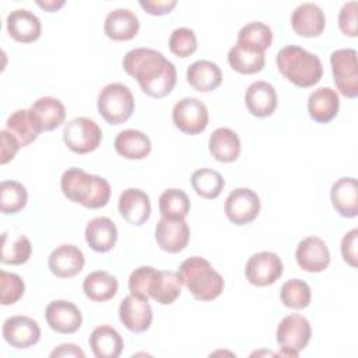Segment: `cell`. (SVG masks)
<instances>
[{
	"mask_svg": "<svg viewBox=\"0 0 358 358\" xmlns=\"http://www.w3.org/2000/svg\"><path fill=\"white\" fill-rule=\"evenodd\" d=\"M357 245H358V229L352 228L341 239V256L347 264L357 267Z\"/></svg>",
	"mask_w": 358,
	"mask_h": 358,
	"instance_id": "cell-45",
	"label": "cell"
},
{
	"mask_svg": "<svg viewBox=\"0 0 358 358\" xmlns=\"http://www.w3.org/2000/svg\"><path fill=\"white\" fill-rule=\"evenodd\" d=\"M6 130H8L18 140L21 147H27L34 143L43 131L41 123L38 122L31 109L14 110L7 117Z\"/></svg>",
	"mask_w": 358,
	"mask_h": 358,
	"instance_id": "cell-27",
	"label": "cell"
},
{
	"mask_svg": "<svg viewBox=\"0 0 358 358\" xmlns=\"http://www.w3.org/2000/svg\"><path fill=\"white\" fill-rule=\"evenodd\" d=\"M63 141L76 154L92 152L102 141V130L90 117H74L63 129Z\"/></svg>",
	"mask_w": 358,
	"mask_h": 358,
	"instance_id": "cell-7",
	"label": "cell"
},
{
	"mask_svg": "<svg viewBox=\"0 0 358 358\" xmlns=\"http://www.w3.org/2000/svg\"><path fill=\"white\" fill-rule=\"evenodd\" d=\"M197 49V38L193 29L180 27L172 31L169 36V50L178 57H189Z\"/></svg>",
	"mask_w": 358,
	"mask_h": 358,
	"instance_id": "cell-42",
	"label": "cell"
},
{
	"mask_svg": "<svg viewBox=\"0 0 358 358\" xmlns=\"http://www.w3.org/2000/svg\"><path fill=\"white\" fill-rule=\"evenodd\" d=\"M88 343L96 358H117L124 347L119 331L108 324L96 326L92 330Z\"/></svg>",
	"mask_w": 358,
	"mask_h": 358,
	"instance_id": "cell-28",
	"label": "cell"
},
{
	"mask_svg": "<svg viewBox=\"0 0 358 358\" xmlns=\"http://www.w3.org/2000/svg\"><path fill=\"white\" fill-rule=\"evenodd\" d=\"M60 187L70 201L92 210L105 207L110 199L109 182L80 168L66 169L60 178Z\"/></svg>",
	"mask_w": 358,
	"mask_h": 358,
	"instance_id": "cell-2",
	"label": "cell"
},
{
	"mask_svg": "<svg viewBox=\"0 0 358 358\" xmlns=\"http://www.w3.org/2000/svg\"><path fill=\"white\" fill-rule=\"evenodd\" d=\"M45 131H52L62 126L66 119V108L60 99L41 96L29 108Z\"/></svg>",
	"mask_w": 358,
	"mask_h": 358,
	"instance_id": "cell-34",
	"label": "cell"
},
{
	"mask_svg": "<svg viewBox=\"0 0 358 358\" xmlns=\"http://www.w3.org/2000/svg\"><path fill=\"white\" fill-rule=\"evenodd\" d=\"M228 63L241 74H255L263 70L266 56L262 50L236 42L228 52Z\"/></svg>",
	"mask_w": 358,
	"mask_h": 358,
	"instance_id": "cell-32",
	"label": "cell"
},
{
	"mask_svg": "<svg viewBox=\"0 0 358 358\" xmlns=\"http://www.w3.org/2000/svg\"><path fill=\"white\" fill-rule=\"evenodd\" d=\"M28 201V193L22 183L17 180H3L0 183V208L1 213L17 214Z\"/></svg>",
	"mask_w": 358,
	"mask_h": 358,
	"instance_id": "cell-37",
	"label": "cell"
},
{
	"mask_svg": "<svg viewBox=\"0 0 358 358\" xmlns=\"http://www.w3.org/2000/svg\"><path fill=\"white\" fill-rule=\"evenodd\" d=\"M161 217L185 218L190 211L189 196L180 189H168L162 192L158 200Z\"/></svg>",
	"mask_w": 358,
	"mask_h": 358,
	"instance_id": "cell-39",
	"label": "cell"
},
{
	"mask_svg": "<svg viewBox=\"0 0 358 358\" xmlns=\"http://www.w3.org/2000/svg\"><path fill=\"white\" fill-rule=\"evenodd\" d=\"M190 238V229L185 218L161 217L155 227V241L158 246L168 253L182 252Z\"/></svg>",
	"mask_w": 358,
	"mask_h": 358,
	"instance_id": "cell-13",
	"label": "cell"
},
{
	"mask_svg": "<svg viewBox=\"0 0 358 358\" xmlns=\"http://www.w3.org/2000/svg\"><path fill=\"white\" fill-rule=\"evenodd\" d=\"M116 152L126 159H143L151 152V140L140 130H122L115 138Z\"/></svg>",
	"mask_w": 358,
	"mask_h": 358,
	"instance_id": "cell-31",
	"label": "cell"
},
{
	"mask_svg": "<svg viewBox=\"0 0 358 358\" xmlns=\"http://www.w3.org/2000/svg\"><path fill=\"white\" fill-rule=\"evenodd\" d=\"M186 80L196 91L210 92L221 85L222 73L214 62L197 60L187 67Z\"/></svg>",
	"mask_w": 358,
	"mask_h": 358,
	"instance_id": "cell-29",
	"label": "cell"
},
{
	"mask_svg": "<svg viewBox=\"0 0 358 358\" xmlns=\"http://www.w3.org/2000/svg\"><path fill=\"white\" fill-rule=\"evenodd\" d=\"M140 29L138 17L129 8L112 10L103 22L105 35L112 41H130Z\"/></svg>",
	"mask_w": 358,
	"mask_h": 358,
	"instance_id": "cell-22",
	"label": "cell"
},
{
	"mask_svg": "<svg viewBox=\"0 0 358 358\" xmlns=\"http://www.w3.org/2000/svg\"><path fill=\"white\" fill-rule=\"evenodd\" d=\"M338 28L345 36H357V1H348L341 7L338 13Z\"/></svg>",
	"mask_w": 358,
	"mask_h": 358,
	"instance_id": "cell-44",
	"label": "cell"
},
{
	"mask_svg": "<svg viewBox=\"0 0 358 358\" xmlns=\"http://www.w3.org/2000/svg\"><path fill=\"white\" fill-rule=\"evenodd\" d=\"M295 260L303 271L320 273L330 264V250L323 239L306 236L295 249Z\"/></svg>",
	"mask_w": 358,
	"mask_h": 358,
	"instance_id": "cell-14",
	"label": "cell"
},
{
	"mask_svg": "<svg viewBox=\"0 0 358 358\" xmlns=\"http://www.w3.org/2000/svg\"><path fill=\"white\" fill-rule=\"evenodd\" d=\"M284 271L280 256L274 252H257L249 257L245 266L246 280L256 287H267L274 284Z\"/></svg>",
	"mask_w": 358,
	"mask_h": 358,
	"instance_id": "cell-10",
	"label": "cell"
},
{
	"mask_svg": "<svg viewBox=\"0 0 358 358\" xmlns=\"http://www.w3.org/2000/svg\"><path fill=\"white\" fill-rule=\"evenodd\" d=\"M46 323L52 330L62 334L76 333L83 323L81 310L70 301H52L45 309Z\"/></svg>",
	"mask_w": 358,
	"mask_h": 358,
	"instance_id": "cell-16",
	"label": "cell"
},
{
	"mask_svg": "<svg viewBox=\"0 0 358 358\" xmlns=\"http://www.w3.org/2000/svg\"><path fill=\"white\" fill-rule=\"evenodd\" d=\"M236 42L266 52L273 42V31L264 22L252 21L239 29Z\"/></svg>",
	"mask_w": 358,
	"mask_h": 358,
	"instance_id": "cell-38",
	"label": "cell"
},
{
	"mask_svg": "<svg viewBox=\"0 0 358 358\" xmlns=\"http://www.w3.org/2000/svg\"><path fill=\"white\" fill-rule=\"evenodd\" d=\"M182 292V282L179 274L171 270H155L148 284V298L161 305L173 303Z\"/></svg>",
	"mask_w": 358,
	"mask_h": 358,
	"instance_id": "cell-25",
	"label": "cell"
},
{
	"mask_svg": "<svg viewBox=\"0 0 358 358\" xmlns=\"http://www.w3.org/2000/svg\"><path fill=\"white\" fill-rule=\"evenodd\" d=\"M7 31L20 43H31L39 39L42 32L41 20L27 8H17L7 15Z\"/></svg>",
	"mask_w": 358,
	"mask_h": 358,
	"instance_id": "cell-20",
	"label": "cell"
},
{
	"mask_svg": "<svg viewBox=\"0 0 358 358\" xmlns=\"http://www.w3.org/2000/svg\"><path fill=\"white\" fill-rule=\"evenodd\" d=\"M333 80L341 95L357 98L358 95V63L355 49H337L330 55Z\"/></svg>",
	"mask_w": 358,
	"mask_h": 358,
	"instance_id": "cell-8",
	"label": "cell"
},
{
	"mask_svg": "<svg viewBox=\"0 0 358 358\" xmlns=\"http://www.w3.org/2000/svg\"><path fill=\"white\" fill-rule=\"evenodd\" d=\"M84 235L85 242L92 250L98 253H106L116 245L117 228L110 218L96 217L88 221Z\"/></svg>",
	"mask_w": 358,
	"mask_h": 358,
	"instance_id": "cell-24",
	"label": "cell"
},
{
	"mask_svg": "<svg viewBox=\"0 0 358 358\" xmlns=\"http://www.w3.org/2000/svg\"><path fill=\"white\" fill-rule=\"evenodd\" d=\"M245 103L253 116L267 117L277 108L275 88L267 81H255L245 92Z\"/></svg>",
	"mask_w": 358,
	"mask_h": 358,
	"instance_id": "cell-23",
	"label": "cell"
},
{
	"mask_svg": "<svg viewBox=\"0 0 358 358\" xmlns=\"http://www.w3.org/2000/svg\"><path fill=\"white\" fill-rule=\"evenodd\" d=\"M172 122L185 134H200L208 124V109L197 98H182L173 105Z\"/></svg>",
	"mask_w": 358,
	"mask_h": 358,
	"instance_id": "cell-9",
	"label": "cell"
},
{
	"mask_svg": "<svg viewBox=\"0 0 358 358\" xmlns=\"http://www.w3.org/2000/svg\"><path fill=\"white\" fill-rule=\"evenodd\" d=\"M25 291V284L22 278L15 273H8L6 270L0 271V303L13 305L18 302Z\"/></svg>",
	"mask_w": 358,
	"mask_h": 358,
	"instance_id": "cell-41",
	"label": "cell"
},
{
	"mask_svg": "<svg viewBox=\"0 0 358 358\" xmlns=\"http://www.w3.org/2000/svg\"><path fill=\"white\" fill-rule=\"evenodd\" d=\"M330 199L334 210L345 218H354L358 214V185L352 176L337 179L330 190Z\"/></svg>",
	"mask_w": 358,
	"mask_h": 358,
	"instance_id": "cell-21",
	"label": "cell"
},
{
	"mask_svg": "<svg viewBox=\"0 0 358 358\" xmlns=\"http://www.w3.org/2000/svg\"><path fill=\"white\" fill-rule=\"evenodd\" d=\"M117 208L124 221L131 225H143L151 215V203L145 192L137 187H129L119 196Z\"/></svg>",
	"mask_w": 358,
	"mask_h": 358,
	"instance_id": "cell-18",
	"label": "cell"
},
{
	"mask_svg": "<svg viewBox=\"0 0 358 358\" xmlns=\"http://www.w3.org/2000/svg\"><path fill=\"white\" fill-rule=\"evenodd\" d=\"M36 4L46 10L48 13H53L57 11L59 8H62L64 6V0H46V1H36Z\"/></svg>",
	"mask_w": 358,
	"mask_h": 358,
	"instance_id": "cell-49",
	"label": "cell"
},
{
	"mask_svg": "<svg viewBox=\"0 0 358 358\" xmlns=\"http://www.w3.org/2000/svg\"><path fill=\"white\" fill-rule=\"evenodd\" d=\"M50 357L52 358H55V357H81V358H84L85 352L78 345L67 343V344H60L57 348H55L50 352Z\"/></svg>",
	"mask_w": 358,
	"mask_h": 358,
	"instance_id": "cell-48",
	"label": "cell"
},
{
	"mask_svg": "<svg viewBox=\"0 0 358 358\" xmlns=\"http://www.w3.org/2000/svg\"><path fill=\"white\" fill-rule=\"evenodd\" d=\"M96 106L105 122L109 124H122L133 115L136 102L127 85L110 83L99 91Z\"/></svg>",
	"mask_w": 358,
	"mask_h": 358,
	"instance_id": "cell-5",
	"label": "cell"
},
{
	"mask_svg": "<svg viewBox=\"0 0 358 358\" xmlns=\"http://www.w3.org/2000/svg\"><path fill=\"white\" fill-rule=\"evenodd\" d=\"M340 109V98L336 90L330 87H320L315 90L308 98L309 116L316 123L331 122Z\"/></svg>",
	"mask_w": 358,
	"mask_h": 358,
	"instance_id": "cell-26",
	"label": "cell"
},
{
	"mask_svg": "<svg viewBox=\"0 0 358 358\" xmlns=\"http://www.w3.org/2000/svg\"><path fill=\"white\" fill-rule=\"evenodd\" d=\"M291 27L299 36H319L326 27L324 13L315 3H302L291 14Z\"/></svg>",
	"mask_w": 358,
	"mask_h": 358,
	"instance_id": "cell-19",
	"label": "cell"
},
{
	"mask_svg": "<svg viewBox=\"0 0 358 358\" xmlns=\"http://www.w3.org/2000/svg\"><path fill=\"white\" fill-rule=\"evenodd\" d=\"M281 302L291 309H305L312 299L310 287L308 282L299 278H291L285 281L280 289Z\"/></svg>",
	"mask_w": 358,
	"mask_h": 358,
	"instance_id": "cell-40",
	"label": "cell"
},
{
	"mask_svg": "<svg viewBox=\"0 0 358 358\" xmlns=\"http://www.w3.org/2000/svg\"><path fill=\"white\" fill-rule=\"evenodd\" d=\"M3 338L7 344L17 350H25L35 345L41 340V327L29 316H11L3 323Z\"/></svg>",
	"mask_w": 358,
	"mask_h": 358,
	"instance_id": "cell-12",
	"label": "cell"
},
{
	"mask_svg": "<svg viewBox=\"0 0 358 358\" xmlns=\"http://www.w3.org/2000/svg\"><path fill=\"white\" fill-rule=\"evenodd\" d=\"M208 150L218 162H234L241 154V140L232 129L218 127L208 138Z\"/></svg>",
	"mask_w": 358,
	"mask_h": 358,
	"instance_id": "cell-30",
	"label": "cell"
},
{
	"mask_svg": "<svg viewBox=\"0 0 358 358\" xmlns=\"http://www.w3.org/2000/svg\"><path fill=\"white\" fill-rule=\"evenodd\" d=\"M123 70L137 80L141 91L151 98L169 95L176 84V67L161 52L151 48L129 50L122 62Z\"/></svg>",
	"mask_w": 358,
	"mask_h": 358,
	"instance_id": "cell-1",
	"label": "cell"
},
{
	"mask_svg": "<svg viewBox=\"0 0 358 358\" xmlns=\"http://www.w3.org/2000/svg\"><path fill=\"white\" fill-rule=\"evenodd\" d=\"M85 264L84 253L71 243H63L52 250L48 259L49 270L59 278H71L77 275Z\"/></svg>",
	"mask_w": 358,
	"mask_h": 358,
	"instance_id": "cell-17",
	"label": "cell"
},
{
	"mask_svg": "<svg viewBox=\"0 0 358 358\" xmlns=\"http://www.w3.org/2000/svg\"><path fill=\"white\" fill-rule=\"evenodd\" d=\"M190 183L197 196L213 200L218 197L225 186L222 175L211 168H200L192 173Z\"/></svg>",
	"mask_w": 358,
	"mask_h": 358,
	"instance_id": "cell-36",
	"label": "cell"
},
{
	"mask_svg": "<svg viewBox=\"0 0 358 358\" xmlns=\"http://www.w3.org/2000/svg\"><path fill=\"white\" fill-rule=\"evenodd\" d=\"M119 319L127 330L144 333L152 323V308L148 299L130 294L119 305Z\"/></svg>",
	"mask_w": 358,
	"mask_h": 358,
	"instance_id": "cell-15",
	"label": "cell"
},
{
	"mask_svg": "<svg viewBox=\"0 0 358 358\" xmlns=\"http://www.w3.org/2000/svg\"><path fill=\"white\" fill-rule=\"evenodd\" d=\"M260 213L259 196L248 187L232 190L225 200V215L235 225L252 222Z\"/></svg>",
	"mask_w": 358,
	"mask_h": 358,
	"instance_id": "cell-11",
	"label": "cell"
},
{
	"mask_svg": "<svg viewBox=\"0 0 358 358\" xmlns=\"http://www.w3.org/2000/svg\"><path fill=\"white\" fill-rule=\"evenodd\" d=\"M278 71L294 85L308 88L316 85L323 76L320 59L296 45L281 48L275 56Z\"/></svg>",
	"mask_w": 358,
	"mask_h": 358,
	"instance_id": "cell-3",
	"label": "cell"
},
{
	"mask_svg": "<svg viewBox=\"0 0 358 358\" xmlns=\"http://www.w3.org/2000/svg\"><path fill=\"white\" fill-rule=\"evenodd\" d=\"M0 138H1V148H0V164L6 165L10 162L17 151L21 148L18 140L8 131V130H1L0 131Z\"/></svg>",
	"mask_w": 358,
	"mask_h": 358,
	"instance_id": "cell-46",
	"label": "cell"
},
{
	"mask_svg": "<svg viewBox=\"0 0 358 358\" xmlns=\"http://www.w3.org/2000/svg\"><path fill=\"white\" fill-rule=\"evenodd\" d=\"M32 253L31 241L22 235L15 232H3L1 235V256L0 260L4 264L20 266L29 260Z\"/></svg>",
	"mask_w": 358,
	"mask_h": 358,
	"instance_id": "cell-35",
	"label": "cell"
},
{
	"mask_svg": "<svg viewBox=\"0 0 358 358\" xmlns=\"http://www.w3.org/2000/svg\"><path fill=\"white\" fill-rule=\"evenodd\" d=\"M275 336L280 345V355L298 357L312 336L309 320L299 313H291L281 319Z\"/></svg>",
	"mask_w": 358,
	"mask_h": 358,
	"instance_id": "cell-6",
	"label": "cell"
},
{
	"mask_svg": "<svg viewBox=\"0 0 358 358\" xmlns=\"http://www.w3.org/2000/svg\"><path fill=\"white\" fill-rule=\"evenodd\" d=\"M119 288V282L115 275L108 271L96 270L90 273L83 282V291L90 301L105 302L112 299Z\"/></svg>",
	"mask_w": 358,
	"mask_h": 358,
	"instance_id": "cell-33",
	"label": "cell"
},
{
	"mask_svg": "<svg viewBox=\"0 0 358 358\" xmlns=\"http://www.w3.org/2000/svg\"><path fill=\"white\" fill-rule=\"evenodd\" d=\"M178 274L180 282L197 301H213L222 294L225 287L222 275L207 259L200 256H192L183 260Z\"/></svg>",
	"mask_w": 358,
	"mask_h": 358,
	"instance_id": "cell-4",
	"label": "cell"
},
{
	"mask_svg": "<svg viewBox=\"0 0 358 358\" xmlns=\"http://www.w3.org/2000/svg\"><path fill=\"white\" fill-rule=\"evenodd\" d=\"M138 4L151 15H165L175 8L176 0H140Z\"/></svg>",
	"mask_w": 358,
	"mask_h": 358,
	"instance_id": "cell-47",
	"label": "cell"
},
{
	"mask_svg": "<svg viewBox=\"0 0 358 358\" xmlns=\"http://www.w3.org/2000/svg\"><path fill=\"white\" fill-rule=\"evenodd\" d=\"M157 268L151 266H140L134 271H131L129 277V291L131 295L141 296L144 299H148V284L151 277L154 275Z\"/></svg>",
	"mask_w": 358,
	"mask_h": 358,
	"instance_id": "cell-43",
	"label": "cell"
}]
</instances>
